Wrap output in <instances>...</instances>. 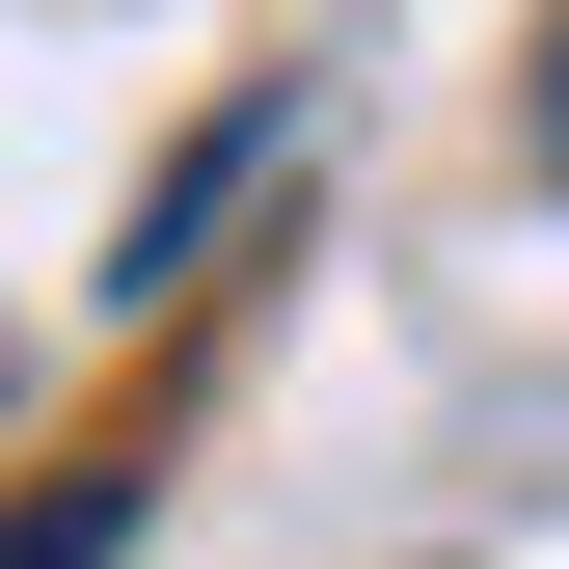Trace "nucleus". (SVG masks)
I'll use <instances>...</instances> for the list:
<instances>
[{
	"label": "nucleus",
	"instance_id": "1",
	"mask_svg": "<svg viewBox=\"0 0 569 569\" xmlns=\"http://www.w3.org/2000/svg\"><path fill=\"white\" fill-rule=\"evenodd\" d=\"M271 163H299V82H244V109H218V136H190V163H163V190H136V244H109V299H190V271H218V218H244V190H271Z\"/></svg>",
	"mask_w": 569,
	"mask_h": 569
},
{
	"label": "nucleus",
	"instance_id": "3",
	"mask_svg": "<svg viewBox=\"0 0 569 569\" xmlns=\"http://www.w3.org/2000/svg\"><path fill=\"white\" fill-rule=\"evenodd\" d=\"M516 163L569 190V0H542V54H516Z\"/></svg>",
	"mask_w": 569,
	"mask_h": 569
},
{
	"label": "nucleus",
	"instance_id": "2",
	"mask_svg": "<svg viewBox=\"0 0 569 569\" xmlns=\"http://www.w3.org/2000/svg\"><path fill=\"white\" fill-rule=\"evenodd\" d=\"M0 569H136V461H82V488H28V516H0Z\"/></svg>",
	"mask_w": 569,
	"mask_h": 569
},
{
	"label": "nucleus",
	"instance_id": "4",
	"mask_svg": "<svg viewBox=\"0 0 569 569\" xmlns=\"http://www.w3.org/2000/svg\"><path fill=\"white\" fill-rule=\"evenodd\" d=\"M0 407H28V326H0Z\"/></svg>",
	"mask_w": 569,
	"mask_h": 569
}]
</instances>
